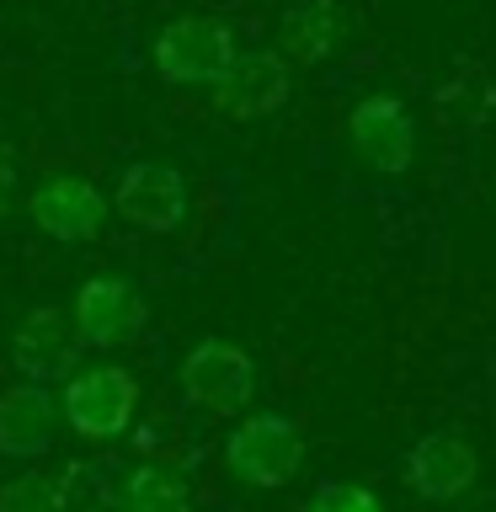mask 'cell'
<instances>
[{
  "instance_id": "1",
  "label": "cell",
  "mask_w": 496,
  "mask_h": 512,
  "mask_svg": "<svg viewBox=\"0 0 496 512\" xmlns=\"http://www.w3.org/2000/svg\"><path fill=\"white\" fill-rule=\"evenodd\" d=\"M235 54V27L224 16H176L155 38V70L166 86H214Z\"/></svg>"
},
{
  "instance_id": "2",
  "label": "cell",
  "mask_w": 496,
  "mask_h": 512,
  "mask_svg": "<svg viewBox=\"0 0 496 512\" xmlns=\"http://www.w3.org/2000/svg\"><path fill=\"white\" fill-rule=\"evenodd\" d=\"M224 464H230L235 480H246V486L278 491L304 470V432L278 411L246 416V422L230 427V438H224Z\"/></svg>"
},
{
  "instance_id": "3",
  "label": "cell",
  "mask_w": 496,
  "mask_h": 512,
  "mask_svg": "<svg viewBox=\"0 0 496 512\" xmlns=\"http://www.w3.org/2000/svg\"><path fill=\"white\" fill-rule=\"evenodd\" d=\"M59 411H64V422H70L80 438L107 443V438H118V432H128V422H134V411H139V384H134V374H128V368H118V363L75 368V374L64 379Z\"/></svg>"
},
{
  "instance_id": "4",
  "label": "cell",
  "mask_w": 496,
  "mask_h": 512,
  "mask_svg": "<svg viewBox=\"0 0 496 512\" xmlns=\"http://www.w3.org/2000/svg\"><path fill=\"white\" fill-rule=\"evenodd\" d=\"M182 390H187V400H198L203 411L235 416V411H246L251 395H256V363L240 347L208 336V342H198L182 358Z\"/></svg>"
},
{
  "instance_id": "5",
  "label": "cell",
  "mask_w": 496,
  "mask_h": 512,
  "mask_svg": "<svg viewBox=\"0 0 496 512\" xmlns=\"http://www.w3.org/2000/svg\"><path fill=\"white\" fill-rule=\"evenodd\" d=\"M112 208L134 224V230H150V235H176L187 224V182L182 171L160 166V160H139V166L123 171L118 192H112Z\"/></svg>"
},
{
  "instance_id": "6",
  "label": "cell",
  "mask_w": 496,
  "mask_h": 512,
  "mask_svg": "<svg viewBox=\"0 0 496 512\" xmlns=\"http://www.w3.org/2000/svg\"><path fill=\"white\" fill-rule=\"evenodd\" d=\"M294 80H288V59L272 54V48H256V54H235V64L214 80V107L235 123H256V118H272Z\"/></svg>"
},
{
  "instance_id": "7",
  "label": "cell",
  "mask_w": 496,
  "mask_h": 512,
  "mask_svg": "<svg viewBox=\"0 0 496 512\" xmlns=\"http://www.w3.org/2000/svg\"><path fill=\"white\" fill-rule=\"evenodd\" d=\"M80 352L86 347H80L70 315L54 310V304L32 310L11 336V363H16V374L32 379V384H64L80 368Z\"/></svg>"
},
{
  "instance_id": "8",
  "label": "cell",
  "mask_w": 496,
  "mask_h": 512,
  "mask_svg": "<svg viewBox=\"0 0 496 512\" xmlns=\"http://www.w3.org/2000/svg\"><path fill=\"white\" fill-rule=\"evenodd\" d=\"M70 326L80 336V347H118L144 326V299L134 294L128 278H86L75 288L70 304Z\"/></svg>"
},
{
  "instance_id": "9",
  "label": "cell",
  "mask_w": 496,
  "mask_h": 512,
  "mask_svg": "<svg viewBox=\"0 0 496 512\" xmlns=\"http://www.w3.org/2000/svg\"><path fill=\"white\" fill-rule=\"evenodd\" d=\"M347 139H352V150L384 176L411 171V160H416V123H411L406 102H395V96H363V102L352 107Z\"/></svg>"
},
{
  "instance_id": "10",
  "label": "cell",
  "mask_w": 496,
  "mask_h": 512,
  "mask_svg": "<svg viewBox=\"0 0 496 512\" xmlns=\"http://www.w3.org/2000/svg\"><path fill=\"white\" fill-rule=\"evenodd\" d=\"M27 214L43 235L64 240V246H80V240H96V230H102L107 198L86 182V176H54V182H43L32 192Z\"/></svg>"
},
{
  "instance_id": "11",
  "label": "cell",
  "mask_w": 496,
  "mask_h": 512,
  "mask_svg": "<svg viewBox=\"0 0 496 512\" xmlns=\"http://www.w3.org/2000/svg\"><path fill=\"white\" fill-rule=\"evenodd\" d=\"M475 475H480V459L459 432H427L406 454V486L422 502H454V496L475 486Z\"/></svg>"
},
{
  "instance_id": "12",
  "label": "cell",
  "mask_w": 496,
  "mask_h": 512,
  "mask_svg": "<svg viewBox=\"0 0 496 512\" xmlns=\"http://www.w3.org/2000/svg\"><path fill=\"white\" fill-rule=\"evenodd\" d=\"M48 448H54V395L32 379L0 390V454L43 459Z\"/></svg>"
},
{
  "instance_id": "13",
  "label": "cell",
  "mask_w": 496,
  "mask_h": 512,
  "mask_svg": "<svg viewBox=\"0 0 496 512\" xmlns=\"http://www.w3.org/2000/svg\"><path fill=\"white\" fill-rule=\"evenodd\" d=\"M278 38L288 48V59L320 64L336 48V38H342V11H336V0H288Z\"/></svg>"
},
{
  "instance_id": "14",
  "label": "cell",
  "mask_w": 496,
  "mask_h": 512,
  "mask_svg": "<svg viewBox=\"0 0 496 512\" xmlns=\"http://www.w3.org/2000/svg\"><path fill=\"white\" fill-rule=\"evenodd\" d=\"M187 507H192V496H187L182 470H171V464H139L123 480L112 512H187Z\"/></svg>"
},
{
  "instance_id": "15",
  "label": "cell",
  "mask_w": 496,
  "mask_h": 512,
  "mask_svg": "<svg viewBox=\"0 0 496 512\" xmlns=\"http://www.w3.org/2000/svg\"><path fill=\"white\" fill-rule=\"evenodd\" d=\"M59 502L64 512H112L118 507V480H112L107 459H75L70 470L59 475Z\"/></svg>"
},
{
  "instance_id": "16",
  "label": "cell",
  "mask_w": 496,
  "mask_h": 512,
  "mask_svg": "<svg viewBox=\"0 0 496 512\" xmlns=\"http://www.w3.org/2000/svg\"><path fill=\"white\" fill-rule=\"evenodd\" d=\"M491 112H496V86H491V75H480V70H459L438 91V118L454 123V128H480Z\"/></svg>"
},
{
  "instance_id": "17",
  "label": "cell",
  "mask_w": 496,
  "mask_h": 512,
  "mask_svg": "<svg viewBox=\"0 0 496 512\" xmlns=\"http://www.w3.org/2000/svg\"><path fill=\"white\" fill-rule=\"evenodd\" d=\"M0 512H64L59 480L43 470H22L0 486Z\"/></svg>"
},
{
  "instance_id": "18",
  "label": "cell",
  "mask_w": 496,
  "mask_h": 512,
  "mask_svg": "<svg viewBox=\"0 0 496 512\" xmlns=\"http://www.w3.org/2000/svg\"><path fill=\"white\" fill-rule=\"evenodd\" d=\"M304 512H384V502L368 486H347V480H326L315 491V502Z\"/></svg>"
},
{
  "instance_id": "19",
  "label": "cell",
  "mask_w": 496,
  "mask_h": 512,
  "mask_svg": "<svg viewBox=\"0 0 496 512\" xmlns=\"http://www.w3.org/2000/svg\"><path fill=\"white\" fill-rule=\"evenodd\" d=\"M11 176H16V171H11V155H6V150H0V198H6V187H11Z\"/></svg>"
}]
</instances>
